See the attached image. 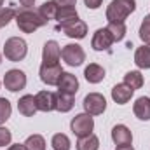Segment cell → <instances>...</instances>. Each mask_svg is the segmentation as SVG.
I'll return each mask as SVG.
<instances>
[{
	"label": "cell",
	"instance_id": "1",
	"mask_svg": "<svg viewBox=\"0 0 150 150\" xmlns=\"http://www.w3.org/2000/svg\"><path fill=\"white\" fill-rule=\"evenodd\" d=\"M16 23L21 32L33 33L37 28L47 25V19H44L38 14V11H32L30 7H23L21 11H16Z\"/></svg>",
	"mask_w": 150,
	"mask_h": 150
},
{
	"label": "cell",
	"instance_id": "2",
	"mask_svg": "<svg viewBox=\"0 0 150 150\" xmlns=\"http://www.w3.org/2000/svg\"><path fill=\"white\" fill-rule=\"evenodd\" d=\"M134 9L136 0H112L107 7V19L108 23H124Z\"/></svg>",
	"mask_w": 150,
	"mask_h": 150
},
{
	"label": "cell",
	"instance_id": "3",
	"mask_svg": "<svg viewBox=\"0 0 150 150\" xmlns=\"http://www.w3.org/2000/svg\"><path fill=\"white\" fill-rule=\"evenodd\" d=\"M26 52H28L26 42L19 37H11L4 44V54H5V58L9 61H14V63L21 61V59H25Z\"/></svg>",
	"mask_w": 150,
	"mask_h": 150
},
{
	"label": "cell",
	"instance_id": "4",
	"mask_svg": "<svg viewBox=\"0 0 150 150\" xmlns=\"http://www.w3.org/2000/svg\"><path fill=\"white\" fill-rule=\"evenodd\" d=\"M70 129H72V133H74L75 136H79V138H84V136L91 134L93 129H94L93 115H89V113H79V115H75L74 119H72V122H70Z\"/></svg>",
	"mask_w": 150,
	"mask_h": 150
},
{
	"label": "cell",
	"instance_id": "5",
	"mask_svg": "<svg viewBox=\"0 0 150 150\" xmlns=\"http://www.w3.org/2000/svg\"><path fill=\"white\" fill-rule=\"evenodd\" d=\"M61 58L70 67H80L86 59V52L79 44H68L61 49Z\"/></svg>",
	"mask_w": 150,
	"mask_h": 150
},
{
	"label": "cell",
	"instance_id": "6",
	"mask_svg": "<svg viewBox=\"0 0 150 150\" xmlns=\"http://www.w3.org/2000/svg\"><path fill=\"white\" fill-rule=\"evenodd\" d=\"M82 105H84L86 113H89V115H100V113L105 112V108H107V100L100 93H91V94H87L84 98Z\"/></svg>",
	"mask_w": 150,
	"mask_h": 150
},
{
	"label": "cell",
	"instance_id": "7",
	"mask_svg": "<svg viewBox=\"0 0 150 150\" xmlns=\"http://www.w3.org/2000/svg\"><path fill=\"white\" fill-rule=\"evenodd\" d=\"M4 86L11 93H18L21 89H25V86H26V75H25V72L16 70V68L9 70L7 74L4 75Z\"/></svg>",
	"mask_w": 150,
	"mask_h": 150
},
{
	"label": "cell",
	"instance_id": "8",
	"mask_svg": "<svg viewBox=\"0 0 150 150\" xmlns=\"http://www.w3.org/2000/svg\"><path fill=\"white\" fill-rule=\"evenodd\" d=\"M61 74H63V70H61L59 63L58 65H45V63H42L40 72H38L40 80L44 84H47V86H58V82L61 79Z\"/></svg>",
	"mask_w": 150,
	"mask_h": 150
},
{
	"label": "cell",
	"instance_id": "9",
	"mask_svg": "<svg viewBox=\"0 0 150 150\" xmlns=\"http://www.w3.org/2000/svg\"><path fill=\"white\" fill-rule=\"evenodd\" d=\"M56 30H61L67 37H70V38H84L87 35V25H86L84 21H80V19L58 25Z\"/></svg>",
	"mask_w": 150,
	"mask_h": 150
},
{
	"label": "cell",
	"instance_id": "10",
	"mask_svg": "<svg viewBox=\"0 0 150 150\" xmlns=\"http://www.w3.org/2000/svg\"><path fill=\"white\" fill-rule=\"evenodd\" d=\"M113 42L115 40H113L112 33L108 32V28H100V30H96L94 37L91 40V45L94 51H108Z\"/></svg>",
	"mask_w": 150,
	"mask_h": 150
},
{
	"label": "cell",
	"instance_id": "11",
	"mask_svg": "<svg viewBox=\"0 0 150 150\" xmlns=\"http://www.w3.org/2000/svg\"><path fill=\"white\" fill-rule=\"evenodd\" d=\"M59 58H61L59 44L56 40L45 42L44 51H42V63H45V65H58L59 63Z\"/></svg>",
	"mask_w": 150,
	"mask_h": 150
},
{
	"label": "cell",
	"instance_id": "12",
	"mask_svg": "<svg viewBox=\"0 0 150 150\" xmlns=\"http://www.w3.org/2000/svg\"><path fill=\"white\" fill-rule=\"evenodd\" d=\"M79 91V80L74 74H68V72H63L61 79L58 82V93H63V94H70L75 96V93Z\"/></svg>",
	"mask_w": 150,
	"mask_h": 150
},
{
	"label": "cell",
	"instance_id": "13",
	"mask_svg": "<svg viewBox=\"0 0 150 150\" xmlns=\"http://www.w3.org/2000/svg\"><path fill=\"white\" fill-rule=\"evenodd\" d=\"M35 105L40 112H51L56 110V93L51 91H40L35 96Z\"/></svg>",
	"mask_w": 150,
	"mask_h": 150
},
{
	"label": "cell",
	"instance_id": "14",
	"mask_svg": "<svg viewBox=\"0 0 150 150\" xmlns=\"http://www.w3.org/2000/svg\"><path fill=\"white\" fill-rule=\"evenodd\" d=\"M112 140L115 145H131L133 143V133L127 126L117 124L112 129Z\"/></svg>",
	"mask_w": 150,
	"mask_h": 150
},
{
	"label": "cell",
	"instance_id": "15",
	"mask_svg": "<svg viewBox=\"0 0 150 150\" xmlns=\"http://www.w3.org/2000/svg\"><path fill=\"white\" fill-rule=\"evenodd\" d=\"M133 93H134V89H131L127 84H124V82L117 84V86H113V89H112V100L117 105H126L131 100Z\"/></svg>",
	"mask_w": 150,
	"mask_h": 150
},
{
	"label": "cell",
	"instance_id": "16",
	"mask_svg": "<svg viewBox=\"0 0 150 150\" xmlns=\"http://www.w3.org/2000/svg\"><path fill=\"white\" fill-rule=\"evenodd\" d=\"M18 110L25 117H33L37 112V105H35V96L32 94H25L23 98H19L18 101Z\"/></svg>",
	"mask_w": 150,
	"mask_h": 150
},
{
	"label": "cell",
	"instance_id": "17",
	"mask_svg": "<svg viewBox=\"0 0 150 150\" xmlns=\"http://www.w3.org/2000/svg\"><path fill=\"white\" fill-rule=\"evenodd\" d=\"M133 112L142 120H150V98H147V96L138 98L133 105Z\"/></svg>",
	"mask_w": 150,
	"mask_h": 150
},
{
	"label": "cell",
	"instance_id": "18",
	"mask_svg": "<svg viewBox=\"0 0 150 150\" xmlns=\"http://www.w3.org/2000/svg\"><path fill=\"white\" fill-rule=\"evenodd\" d=\"M84 77H86L87 82H91V84H98V82H101V80L105 79V68L100 67L98 63H91L89 67H86V70H84Z\"/></svg>",
	"mask_w": 150,
	"mask_h": 150
},
{
	"label": "cell",
	"instance_id": "19",
	"mask_svg": "<svg viewBox=\"0 0 150 150\" xmlns=\"http://www.w3.org/2000/svg\"><path fill=\"white\" fill-rule=\"evenodd\" d=\"M134 63L138 68H150V45H142L136 49Z\"/></svg>",
	"mask_w": 150,
	"mask_h": 150
},
{
	"label": "cell",
	"instance_id": "20",
	"mask_svg": "<svg viewBox=\"0 0 150 150\" xmlns=\"http://www.w3.org/2000/svg\"><path fill=\"white\" fill-rule=\"evenodd\" d=\"M72 108H74V96L63 94V93H56V110L61 113H67Z\"/></svg>",
	"mask_w": 150,
	"mask_h": 150
},
{
	"label": "cell",
	"instance_id": "21",
	"mask_svg": "<svg viewBox=\"0 0 150 150\" xmlns=\"http://www.w3.org/2000/svg\"><path fill=\"white\" fill-rule=\"evenodd\" d=\"M56 19H58V25L70 23V21H77V19H79L77 9H75V7H61V9H58Z\"/></svg>",
	"mask_w": 150,
	"mask_h": 150
},
{
	"label": "cell",
	"instance_id": "22",
	"mask_svg": "<svg viewBox=\"0 0 150 150\" xmlns=\"http://www.w3.org/2000/svg\"><path fill=\"white\" fill-rule=\"evenodd\" d=\"M100 149V140L96 134H87L84 138H79L77 142V150H98Z\"/></svg>",
	"mask_w": 150,
	"mask_h": 150
},
{
	"label": "cell",
	"instance_id": "23",
	"mask_svg": "<svg viewBox=\"0 0 150 150\" xmlns=\"http://www.w3.org/2000/svg\"><path fill=\"white\" fill-rule=\"evenodd\" d=\"M38 14L44 18V19H56V14H58V5L52 2V0H49V2H44L40 7H38Z\"/></svg>",
	"mask_w": 150,
	"mask_h": 150
},
{
	"label": "cell",
	"instance_id": "24",
	"mask_svg": "<svg viewBox=\"0 0 150 150\" xmlns=\"http://www.w3.org/2000/svg\"><path fill=\"white\" fill-rule=\"evenodd\" d=\"M124 84H127L131 89H140L143 86V75L140 74L138 70L127 72V74L124 75Z\"/></svg>",
	"mask_w": 150,
	"mask_h": 150
},
{
	"label": "cell",
	"instance_id": "25",
	"mask_svg": "<svg viewBox=\"0 0 150 150\" xmlns=\"http://www.w3.org/2000/svg\"><path fill=\"white\" fill-rule=\"evenodd\" d=\"M25 147H26V150H45V140L40 134H32L26 138Z\"/></svg>",
	"mask_w": 150,
	"mask_h": 150
},
{
	"label": "cell",
	"instance_id": "26",
	"mask_svg": "<svg viewBox=\"0 0 150 150\" xmlns=\"http://www.w3.org/2000/svg\"><path fill=\"white\" fill-rule=\"evenodd\" d=\"M51 145H52V149H54V150H70V147H72V145H70L68 136H67V134H63V133L54 134V136H52Z\"/></svg>",
	"mask_w": 150,
	"mask_h": 150
},
{
	"label": "cell",
	"instance_id": "27",
	"mask_svg": "<svg viewBox=\"0 0 150 150\" xmlns=\"http://www.w3.org/2000/svg\"><path fill=\"white\" fill-rule=\"evenodd\" d=\"M16 18V7L14 5H9V7H2L0 9V28L7 26L11 23V19Z\"/></svg>",
	"mask_w": 150,
	"mask_h": 150
},
{
	"label": "cell",
	"instance_id": "28",
	"mask_svg": "<svg viewBox=\"0 0 150 150\" xmlns=\"http://www.w3.org/2000/svg\"><path fill=\"white\" fill-rule=\"evenodd\" d=\"M108 32L112 33V37L115 42H119V40H122L124 35H126V25L124 23H108Z\"/></svg>",
	"mask_w": 150,
	"mask_h": 150
},
{
	"label": "cell",
	"instance_id": "29",
	"mask_svg": "<svg viewBox=\"0 0 150 150\" xmlns=\"http://www.w3.org/2000/svg\"><path fill=\"white\" fill-rule=\"evenodd\" d=\"M12 113V107H11V101L5 100V98H0V124H4Z\"/></svg>",
	"mask_w": 150,
	"mask_h": 150
},
{
	"label": "cell",
	"instance_id": "30",
	"mask_svg": "<svg viewBox=\"0 0 150 150\" xmlns=\"http://www.w3.org/2000/svg\"><path fill=\"white\" fill-rule=\"evenodd\" d=\"M140 38H142L147 45H150V14L145 16L143 23H142V26H140Z\"/></svg>",
	"mask_w": 150,
	"mask_h": 150
},
{
	"label": "cell",
	"instance_id": "31",
	"mask_svg": "<svg viewBox=\"0 0 150 150\" xmlns=\"http://www.w3.org/2000/svg\"><path fill=\"white\" fill-rule=\"evenodd\" d=\"M11 140H12V134L7 127H0V147H5V145H11Z\"/></svg>",
	"mask_w": 150,
	"mask_h": 150
},
{
	"label": "cell",
	"instance_id": "32",
	"mask_svg": "<svg viewBox=\"0 0 150 150\" xmlns=\"http://www.w3.org/2000/svg\"><path fill=\"white\" fill-rule=\"evenodd\" d=\"M56 5H58V9H61V7H75V4H77V0H52Z\"/></svg>",
	"mask_w": 150,
	"mask_h": 150
},
{
	"label": "cell",
	"instance_id": "33",
	"mask_svg": "<svg viewBox=\"0 0 150 150\" xmlns=\"http://www.w3.org/2000/svg\"><path fill=\"white\" fill-rule=\"evenodd\" d=\"M101 2L103 0H84V4H86L87 9H98L101 5Z\"/></svg>",
	"mask_w": 150,
	"mask_h": 150
},
{
	"label": "cell",
	"instance_id": "34",
	"mask_svg": "<svg viewBox=\"0 0 150 150\" xmlns=\"http://www.w3.org/2000/svg\"><path fill=\"white\" fill-rule=\"evenodd\" d=\"M7 150H26V147H25V143L23 145H19V143H16V145H11Z\"/></svg>",
	"mask_w": 150,
	"mask_h": 150
},
{
	"label": "cell",
	"instance_id": "35",
	"mask_svg": "<svg viewBox=\"0 0 150 150\" xmlns=\"http://www.w3.org/2000/svg\"><path fill=\"white\" fill-rule=\"evenodd\" d=\"M19 4H21L23 7H32V5L35 4V0H19Z\"/></svg>",
	"mask_w": 150,
	"mask_h": 150
},
{
	"label": "cell",
	"instance_id": "36",
	"mask_svg": "<svg viewBox=\"0 0 150 150\" xmlns=\"http://www.w3.org/2000/svg\"><path fill=\"white\" fill-rule=\"evenodd\" d=\"M117 150H134V149H133V145H119Z\"/></svg>",
	"mask_w": 150,
	"mask_h": 150
},
{
	"label": "cell",
	"instance_id": "37",
	"mask_svg": "<svg viewBox=\"0 0 150 150\" xmlns=\"http://www.w3.org/2000/svg\"><path fill=\"white\" fill-rule=\"evenodd\" d=\"M2 5H4V0H0V9H2Z\"/></svg>",
	"mask_w": 150,
	"mask_h": 150
},
{
	"label": "cell",
	"instance_id": "38",
	"mask_svg": "<svg viewBox=\"0 0 150 150\" xmlns=\"http://www.w3.org/2000/svg\"><path fill=\"white\" fill-rule=\"evenodd\" d=\"M0 63H2V54H0Z\"/></svg>",
	"mask_w": 150,
	"mask_h": 150
}]
</instances>
